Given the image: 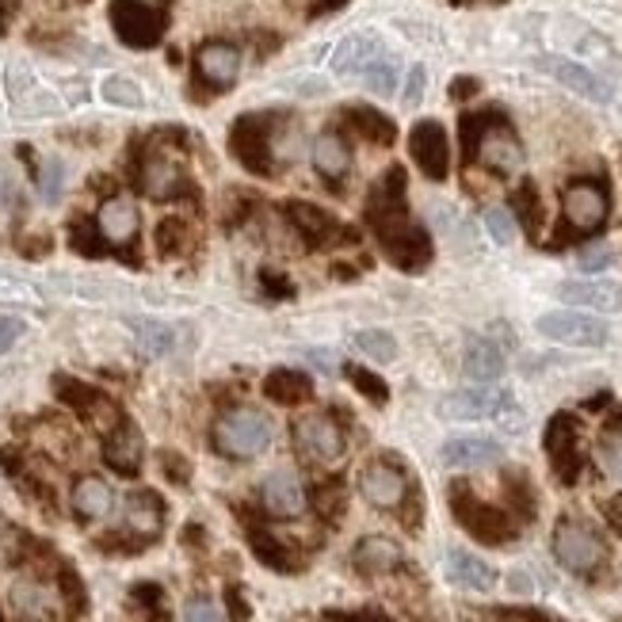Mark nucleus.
Wrapping results in <instances>:
<instances>
[{
	"instance_id": "ddd939ff",
	"label": "nucleus",
	"mask_w": 622,
	"mask_h": 622,
	"mask_svg": "<svg viewBox=\"0 0 622 622\" xmlns=\"http://www.w3.org/2000/svg\"><path fill=\"white\" fill-rule=\"evenodd\" d=\"M409 149H412V161H416V169H421L424 176L447 179V172H451V141H447V130L436 123V119L412 126Z\"/></svg>"
},
{
	"instance_id": "6e6d98bb",
	"label": "nucleus",
	"mask_w": 622,
	"mask_h": 622,
	"mask_svg": "<svg viewBox=\"0 0 622 622\" xmlns=\"http://www.w3.org/2000/svg\"><path fill=\"white\" fill-rule=\"evenodd\" d=\"M229 607H237V619H249V607L241 604V596L234 588H229Z\"/></svg>"
},
{
	"instance_id": "6e6552de",
	"label": "nucleus",
	"mask_w": 622,
	"mask_h": 622,
	"mask_svg": "<svg viewBox=\"0 0 622 622\" xmlns=\"http://www.w3.org/2000/svg\"><path fill=\"white\" fill-rule=\"evenodd\" d=\"M538 336L553 344H565V348H604L607 344V325L592 313L581 310H550L535 321Z\"/></svg>"
},
{
	"instance_id": "f3484780",
	"label": "nucleus",
	"mask_w": 622,
	"mask_h": 622,
	"mask_svg": "<svg viewBox=\"0 0 622 622\" xmlns=\"http://www.w3.org/2000/svg\"><path fill=\"white\" fill-rule=\"evenodd\" d=\"M141 455H146V439H141V432L134 428V424H115V428L108 432V444H103V462H108L115 474L130 477L141 470Z\"/></svg>"
},
{
	"instance_id": "7ed1b4c3",
	"label": "nucleus",
	"mask_w": 622,
	"mask_h": 622,
	"mask_svg": "<svg viewBox=\"0 0 622 622\" xmlns=\"http://www.w3.org/2000/svg\"><path fill=\"white\" fill-rule=\"evenodd\" d=\"M553 558L573 576H596L599 569L607 565V546L584 520L565 515V520L553 527Z\"/></svg>"
},
{
	"instance_id": "37998d69",
	"label": "nucleus",
	"mask_w": 622,
	"mask_h": 622,
	"mask_svg": "<svg viewBox=\"0 0 622 622\" xmlns=\"http://www.w3.org/2000/svg\"><path fill=\"white\" fill-rule=\"evenodd\" d=\"M184 622H226V614L219 611V604L207 596H195L184 604Z\"/></svg>"
},
{
	"instance_id": "7c9ffc66",
	"label": "nucleus",
	"mask_w": 622,
	"mask_h": 622,
	"mask_svg": "<svg viewBox=\"0 0 622 622\" xmlns=\"http://www.w3.org/2000/svg\"><path fill=\"white\" fill-rule=\"evenodd\" d=\"M313 394L310 374L295 371V366H279L264 378V397H272L275 405H302Z\"/></svg>"
},
{
	"instance_id": "5701e85b",
	"label": "nucleus",
	"mask_w": 622,
	"mask_h": 622,
	"mask_svg": "<svg viewBox=\"0 0 622 622\" xmlns=\"http://www.w3.org/2000/svg\"><path fill=\"white\" fill-rule=\"evenodd\" d=\"M141 191L161 202L176 199V195L184 191V172H179V164L172 161L169 153H149L146 161H141Z\"/></svg>"
},
{
	"instance_id": "f257e3e1",
	"label": "nucleus",
	"mask_w": 622,
	"mask_h": 622,
	"mask_svg": "<svg viewBox=\"0 0 622 622\" xmlns=\"http://www.w3.org/2000/svg\"><path fill=\"white\" fill-rule=\"evenodd\" d=\"M366 222H371L374 237H378L382 252L394 260L401 272H424L432 260V237L424 234V226L409 219L405 207V172L389 169L382 176V184L371 191L366 202Z\"/></svg>"
},
{
	"instance_id": "f8f14e48",
	"label": "nucleus",
	"mask_w": 622,
	"mask_h": 622,
	"mask_svg": "<svg viewBox=\"0 0 622 622\" xmlns=\"http://www.w3.org/2000/svg\"><path fill=\"white\" fill-rule=\"evenodd\" d=\"M546 455H550L553 474L565 485H573L581 477L584 455H581V428H576V416L558 412L550 424H546Z\"/></svg>"
},
{
	"instance_id": "1a4fd4ad",
	"label": "nucleus",
	"mask_w": 622,
	"mask_h": 622,
	"mask_svg": "<svg viewBox=\"0 0 622 622\" xmlns=\"http://www.w3.org/2000/svg\"><path fill=\"white\" fill-rule=\"evenodd\" d=\"M512 412V394L497 386H474V389H459V394H447L439 401V416L444 421H497Z\"/></svg>"
},
{
	"instance_id": "4be33fe9",
	"label": "nucleus",
	"mask_w": 622,
	"mask_h": 622,
	"mask_svg": "<svg viewBox=\"0 0 622 622\" xmlns=\"http://www.w3.org/2000/svg\"><path fill=\"white\" fill-rule=\"evenodd\" d=\"M378 54H382L378 35L356 32V35H348V39H340V47L333 50V62L328 65H333L336 77H359V73H363Z\"/></svg>"
},
{
	"instance_id": "aec40b11",
	"label": "nucleus",
	"mask_w": 622,
	"mask_h": 622,
	"mask_svg": "<svg viewBox=\"0 0 622 622\" xmlns=\"http://www.w3.org/2000/svg\"><path fill=\"white\" fill-rule=\"evenodd\" d=\"M195 65H199V77L211 80L214 88H226L237 80V73H241V50L234 47V42H207V47H199V54H195Z\"/></svg>"
},
{
	"instance_id": "dca6fc26",
	"label": "nucleus",
	"mask_w": 622,
	"mask_h": 622,
	"mask_svg": "<svg viewBox=\"0 0 622 622\" xmlns=\"http://www.w3.org/2000/svg\"><path fill=\"white\" fill-rule=\"evenodd\" d=\"M260 500H264L268 515H279V520H290V515L306 512V485L295 470H275V474L264 477L260 485Z\"/></svg>"
},
{
	"instance_id": "cd10ccee",
	"label": "nucleus",
	"mask_w": 622,
	"mask_h": 622,
	"mask_svg": "<svg viewBox=\"0 0 622 622\" xmlns=\"http://www.w3.org/2000/svg\"><path fill=\"white\" fill-rule=\"evenodd\" d=\"M462 371L474 382H497L505 374V351H500V344L489 340V336L470 340L467 356H462Z\"/></svg>"
},
{
	"instance_id": "a19ab883",
	"label": "nucleus",
	"mask_w": 622,
	"mask_h": 622,
	"mask_svg": "<svg viewBox=\"0 0 622 622\" xmlns=\"http://www.w3.org/2000/svg\"><path fill=\"white\" fill-rule=\"evenodd\" d=\"M485 229H489V237L497 245H512L515 241V219L505 211V207H493V211H485Z\"/></svg>"
},
{
	"instance_id": "b1692460",
	"label": "nucleus",
	"mask_w": 622,
	"mask_h": 622,
	"mask_svg": "<svg viewBox=\"0 0 622 622\" xmlns=\"http://www.w3.org/2000/svg\"><path fill=\"white\" fill-rule=\"evenodd\" d=\"M444 569H447V581L470 592H489L493 584H497V569L470 550H447Z\"/></svg>"
},
{
	"instance_id": "79ce46f5",
	"label": "nucleus",
	"mask_w": 622,
	"mask_h": 622,
	"mask_svg": "<svg viewBox=\"0 0 622 622\" xmlns=\"http://www.w3.org/2000/svg\"><path fill=\"white\" fill-rule=\"evenodd\" d=\"M62 187H65V169H62V161H54V157H50V161L42 164V172H39V191H42V199L54 202L58 195H62Z\"/></svg>"
},
{
	"instance_id": "423d86ee",
	"label": "nucleus",
	"mask_w": 622,
	"mask_h": 622,
	"mask_svg": "<svg viewBox=\"0 0 622 622\" xmlns=\"http://www.w3.org/2000/svg\"><path fill=\"white\" fill-rule=\"evenodd\" d=\"M290 439H295L298 455L310 459V462H318V467H333V462H340L344 447H348L344 428L328 416V412H306V416H298L295 428H290Z\"/></svg>"
},
{
	"instance_id": "c9c22d12",
	"label": "nucleus",
	"mask_w": 622,
	"mask_h": 622,
	"mask_svg": "<svg viewBox=\"0 0 622 622\" xmlns=\"http://www.w3.org/2000/svg\"><path fill=\"white\" fill-rule=\"evenodd\" d=\"M359 77H363V85L371 88L374 96H394L397 92V62L394 58H386V50H382V54L374 58Z\"/></svg>"
},
{
	"instance_id": "393cba45",
	"label": "nucleus",
	"mask_w": 622,
	"mask_h": 622,
	"mask_svg": "<svg viewBox=\"0 0 622 622\" xmlns=\"http://www.w3.org/2000/svg\"><path fill=\"white\" fill-rule=\"evenodd\" d=\"M290 222H295L298 234H306V241H310V245L344 241L340 222H336L333 214L321 211V207H313V202H295V207H290Z\"/></svg>"
},
{
	"instance_id": "4d7b16f0",
	"label": "nucleus",
	"mask_w": 622,
	"mask_h": 622,
	"mask_svg": "<svg viewBox=\"0 0 622 622\" xmlns=\"http://www.w3.org/2000/svg\"><path fill=\"white\" fill-rule=\"evenodd\" d=\"M321 4H325V9H340L344 0H321Z\"/></svg>"
},
{
	"instance_id": "58836bf2",
	"label": "nucleus",
	"mask_w": 622,
	"mask_h": 622,
	"mask_svg": "<svg viewBox=\"0 0 622 622\" xmlns=\"http://www.w3.org/2000/svg\"><path fill=\"white\" fill-rule=\"evenodd\" d=\"M344 374H348V382H351V386H356L359 394H363V397H366V401H371V405H386V401H389V389H386V382H382V378H378V374H374V371H366V366H356V363H351V366H348V371H344Z\"/></svg>"
},
{
	"instance_id": "72a5a7b5",
	"label": "nucleus",
	"mask_w": 622,
	"mask_h": 622,
	"mask_svg": "<svg viewBox=\"0 0 622 622\" xmlns=\"http://www.w3.org/2000/svg\"><path fill=\"white\" fill-rule=\"evenodd\" d=\"M249 538H252V550H257V558L264 561V565H272L275 573H295V569H298L295 550H290V546H283L275 535H268V531H257V527H252Z\"/></svg>"
},
{
	"instance_id": "de8ad7c7",
	"label": "nucleus",
	"mask_w": 622,
	"mask_h": 622,
	"mask_svg": "<svg viewBox=\"0 0 622 622\" xmlns=\"http://www.w3.org/2000/svg\"><path fill=\"white\" fill-rule=\"evenodd\" d=\"M607 264H611V249H588V252H581V260H576L581 272H604Z\"/></svg>"
},
{
	"instance_id": "a211bd4d",
	"label": "nucleus",
	"mask_w": 622,
	"mask_h": 622,
	"mask_svg": "<svg viewBox=\"0 0 622 622\" xmlns=\"http://www.w3.org/2000/svg\"><path fill=\"white\" fill-rule=\"evenodd\" d=\"M505 459V447L497 439L485 436H459L444 444V467L451 470H477V467H493V462Z\"/></svg>"
},
{
	"instance_id": "ea45409f",
	"label": "nucleus",
	"mask_w": 622,
	"mask_h": 622,
	"mask_svg": "<svg viewBox=\"0 0 622 622\" xmlns=\"http://www.w3.org/2000/svg\"><path fill=\"white\" fill-rule=\"evenodd\" d=\"M512 202H515V214H520L523 229H527V234H538V226H543V207H538L535 184H523Z\"/></svg>"
},
{
	"instance_id": "4c0bfd02",
	"label": "nucleus",
	"mask_w": 622,
	"mask_h": 622,
	"mask_svg": "<svg viewBox=\"0 0 622 622\" xmlns=\"http://www.w3.org/2000/svg\"><path fill=\"white\" fill-rule=\"evenodd\" d=\"M351 344H356L363 356L378 359V363H389V359H397V340L389 333H382V328H363V333L351 336Z\"/></svg>"
},
{
	"instance_id": "3c124183",
	"label": "nucleus",
	"mask_w": 622,
	"mask_h": 622,
	"mask_svg": "<svg viewBox=\"0 0 622 622\" xmlns=\"http://www.w3.org/2000/svg\"><path fill=\"white\" fill-rule=\"evenodd\" d=\"M500 622H553L550 614L543 611H497Z\"/></svg>"
},
{
	"instance_id": "5fc2aeb1",
	"label": "nucleus",
	"mask_w": 622,
	"mask_h": 622,
	"mask_svg": "<svg viewBox=\"0 0 622 622\" xmlns=\"http://www.w3.org/2000/svg\"><path fill=\"white\" fill-rule=\"evenodd\" d=\"M474 92H477V80H474V77H459V80L451 85V96H455V100H467V96H474Z\"/></svg>"
},
{
	"instance_id": "a18cd8bd",
	"label": "nucleus",
	"mask_w": 622,
	"mask_h": 622,
	"mask_svg": "<svg viewBox=\"0 0 622 622\" xmlns=\"http://www.w3.org/2000/svg\"><path fill=\"white\" fill-rule=\"evenodd\" d=\"M184 222H164L161 234H157V245H161V252L169 257V252H179L184 249Z\"/></svg>"
},
{
	"instance_id": "603ef678",
	"label": "nucleus",
	"mask_w": 622,
	"mask_h": 622,
	"mask_svg": "<svg viewBox=\"0 0 622 622\" xmlns=\"http://www.w3.org/2000/svg\"><path fill=\"white\" fill-rule=\"evenodd\" d=\"M164 474L176 477V482L184 485V482H187V467H184V459H179V455H164Z\"/></svg>"
},
{
	"instance_id": "4468645a",
	"label": "nucleus",
	"mask_w": 622,
	"mask_h": 622,
	"mask_svg": "<svg viewBox=\"0 0 622 622\" xmlns=\"http://www.w3.org/2000/svg\"><path fill=\"white\" fill-rule=\"evenodd\" d=\"M538 70L550 73V77L561 80L569 92L584 96V100H592V103H607V100H611V85H607V80H599L592 70H584L581 62H569V58L546 54V58H538Z\"/></svg>"
},
{
	"instance_id": "f704fd0d",
	"label": "nucleus",
	"mask_w": 622,
	"mask_h": 622,
	"mask_svg": "<svg viewBox=\"0 0 622 622\" xmlns=\"http://www.w3.org/2000/svg\"><path fill=\"white\" fill-rule=\"evenodd\" d=\"M348 119H351V126H356V130L363 134L366 141H374V146H389V141H394V123H389L386 115H378V111L351 108Z\"/></svg>"
},
{
	"instance_id": "e433bc0d",
	"label": "nucleus",
	"mask_w": 622,
	"mask_h": 622,
	"mask_svg": "<svg viewBox=\"0 0 622 622\" xmlns=\"http://www.w3.org/2000/svg\"><path fill=\"white\" fill-rule=\"evenodd\" d=\"M596 459L607 477H622V424H607L604 436H599Z\"/></svg>"
},
{
	"instance_id": "9b49d317",
	"label": "nucleus",
	"mask_w": 622,
	"mask_h": 622,
	"mask_svg": "<svg viewBox=\"0 0 622 622\" xmlns=\"http://www.w3.org/2000/svg\"><path fill=\"white\" fill-rule=\"evenodd\" d=\"M4 88H9V100L20 119H50L62 111V100H58L27 65H9Z\"/></svg>"
},
{
	"instance_id": "39448f33",
	"label": "nucleus",
	"mask_w": 622,
	"mask_h": 622,
	"mask_svg": "<svg viewBox=\"0 0 622 622\" xmlns=\"http://www.w3.org/2000/svg\"><path fill=\"white\" fill-rule=\"evenodd\" d=\"M451 508H455V520L477 538V543H489V546H505L515 538V523L508 512L500 508L485 505L482 497L470 493V485H455L451 489Z\"/></svg>"
},
{
	"instance_id": "864d4df0",
	"label": "nucleus",
	"mask_w": 622,
	"mask_h": 622,
	"mask_svg": "<svg viewBox=\"0 0 622 622\" xmlns=\"http://www.w3.org/2000/svg\"><path fill=\"white\" fill-rule=\"evenodd\" d=\"M604 512H607V523H611V527L622 535V493H619V497H611V500H607V508H604Z\"/></svg>"
},
{
	"instance_id": "2f4dec72",
	"label": "nucleus",
	"mask_w": 622,
	"mask_h": 622,
	"mask_svg": "<svg viewBox=\"0 0 622 622\" xmlns=\"http://www.w3.org/2000/svg\"><path fill=\"white\" fill-rule=\"evenodd\" d=\"M100 96L111 103V108H123V111H141V108H146V88H141L134 77H126V73H111V77H103L100 80Z\"/></svg>"
},
{
	"instance_id": "473e14b6",
	"label": "nucleus",
	"mask_w": 622,
	"mask_h": 622,
	"mask_svg": "<svg viewBox=\"0 0 622 622\" xmlns=\"http://www.w3.org/2000/svg\"><path fill=\"white\" fill-rule=\"evenodd\" d=\"M130 333H134V340H138L141 356H149V359L169 356L172 344H176V336H172L169 325H161V321H149V318H134Z\"/></svg>"
},
{
	"instance_id": "8fccbe9b",
	"label": "nucleus",
	"mask_w": 622,
	"mask_h": 622,
	"mask_svg": "<svg viewBox=\"0 0 622 622\" xmlns=\"http://www.w3.org/2000/svg\"><path fill=\"white\" fill-rule=\"evenodd\" d=\"M340 505H344V489H340V485H328V489H321V512L336 515V512H340Z\"/></svg>"
},
{
	"instance_id": "6ab92c4d",
	"label": "nucleus",
	"mask_w": 622,
	"mask_h": 622,
	"mask_svg": "<svg viewBox=\"0 0 622 622\" xmlns=\"http://www.w3.org/2000/svg\"><path fill=\"white\" fill-rule=\"evenodd\" d=\"M96 226H100L103 241L111 245H130L134 237H138V226H141V214L138 207H134L126 195H115V199H108L100 207V214H96Z\"/></svg>"
},
{
	"instance_id": "2eb2a0df",
	"label": "nucleus",
	"mask_w": 622,
	"mask_h": 622,
	"mask_svg": "<svg viewBox=\"0 0 622 622\" xmlns=\"http://www.w3.org/2000/svg\"><path fill=\"white\" fill-rule=\"evenodd\" d=\"M558 298L581 310L599 313H622V283L611 279H565L558 283Z\"/></svg>"
},
{
	"instance_id": "c756f323",
	"label": "nucleus",
	"mask_w": 622,
	"mask_h": 622,
	"mask_svg": "<svg viewBox=\"0 0 622 622\" xmlns=\"http://www.w3.org/2000/svg\"><path fill=\"white\" fill-rule=\"evenodd\" d=\"M70 505L73 512L80 515V520H103V515L111 512V505H115V493H111V485L103 482V477H80L77 485H73L70 493Z\"/></svg>"
},
{
	"instance_id": "c03bdc74",
	"label": "nucleus",
	"mask_w": 622,
	"mask_h": 622,
	"mask_svg": "<svg viewBox=\"0 0 622 622\" xmlns=\"http://www.w3.org/2000/svg\"><path fill=\"white\" fill-rule=\"evenodd\" d=\"M424 85H428V73H424V65H412V70H409V80H405V92H401V103H405V108H416V103H421Z\"/></svg>"
},
{
	"instance_id": "20e7f679",
	"label": "nucleus",
	"mask_w": 622,
	"mask_h": 622,
	"mask_svg": "<svg viewBox=\"0 0 622 622\" xmlns=\"http://www.w3.org/2000/svg\"><path fill=\"white\" fill-rule=\"evenodd\" d=\"M467 138H470V157H474L482 169H489L493 176H515L523 169V146L515 138V130L505 123L500 115H485L482 119V130H470L467 126Z\"/></svg>"
},
{
	"instance_id": "c85d7f7f",
	"label": "nucleus",
	"mask_w": 622,
	"mask_h": 622,
	"mask_svg": "<svg viewBox=\"0 0 622 622\" xmlns=\"http://www.w3.org/2000/svg\"><path fill=\"white\" fill-rule=\"evenodd\" d=\"M310 157H313V169L321 172V179H344V176H348V169H351L348 141H344L340 134H333V130H325V134H318V138H313Z\"/></svg>"
},
{
	"instance_id": "bb28decb",
	"label": "nucleus",
	"mask_w": 622,
	"mask_h": 622,
	"mask_svg": "<svg viewBox=\"0 0 622 622\" xmlns=\"http://www.w3.org/2000/svg\"><path fill=\"white\" fill-rule=\"evenodd\" d=\"M9 599H12V611H16L24 622H50V619H54V611H58L54 592H50L47 584H39V581L12 584Z\"/></svg>"
},
{
	"instance_id": "f03ea898",
	"label": "nucleus",
	"mask_w": 622,
	"mask_h": 622,
	"mask_svg": "<svg viewBox=\"0 0 622 622\" xmlns=\"http://www.w3.org/2000/svg\"><path fill=\"white\" fill-rule=\"evenodd\" d=\"M211 444L226 459H252L272 447V421L260 409H229L211 428Z\"/></svg>"
},
{
	"instance_id": "09e8293b",
	"label": "nucleus",
	"mask_w": 622,
	"mask_h": 622,
	"mask_svg": "<svg viewBox=\"0 0 622 622\" xmlns=\"http://www.w3.org/2000/svg\"><path fill=\"white\" fill-rule=\"evenodd\" d=\"M321 622H394V619H386L382 611H359V614H340V611H333V614H325Z\"/></svg>"
},
{
	"instance_id": "49530a36",
	"label": "nucleus",
	"mask_w": 622,
	"mask_h": 622,
	"mask_svg": "<svg viewBox=\"0 0 622 622\" xmlns=\"http://www.w3.org/2000/svg\"><path fill=\"white\" fill-rule=\"evenodd\" d=\"M27 321L24 318H12V313H0V351H9L12 344L24 336Z\"/></svg>"
},
{
	"instance_id": "412c9836",
	"label": "nucleus",
	"mask_w": 622,
	"mask_h": 622,
	"mask_svg": "<svg viewBox=\"0 0 622 622\" xmlns=\"http://www.w3.org/2000/svg\"><path fill=\"white\" fill-rule=\"evenodd\" d=\"M351 565L363 576H386L401 565V546L386 535H366L359 538V546L351 550Z\"/></svg>"
},
{
	"instance_id": "9d476101",
	"label": "nucleus",
	"mask_w": 622,
	"mask_h": 622,
	"mask_svg": "<svg viewBox=\"0 0 622 622\" xmlns=\"http://www.w3.org/2000/svg\"><path fill=\"white\" fill-rule=\"evenodd\" d=\"M359 493H363L366 505L382 508V512H397V508L409 500V474H405L397 462L374 459L366 462L363 474H359Z\"/></svg>"
},
{
	"instance_id": "0eeeda50",
	"label": "nucleus",
	"mask_w": 622,
	"mask_h": 622,
	"mask_svg": "<svg viewBox=\"0 0 622 622\" xmlns=\"http://www.w3.org/2000/svg\"><path fill=\"white\" fill-rule=\"evenodd\" d=\"M561 214H565V226L576 234H596L604 229L607 214H611V195H607L604 179H573V184L561 191Z\"/></svg>"
},
{
	"instance_id": "a878e982",
	"label": "nucleus",
	"mask_w": 622,
	"mask_h": 622,
	"mask_svg": "<svg viewBox=\"0 0 622 622\" xmlns=\"http://www.w3.org/2000/svg\"><path fill=\"white\" fill-rule=\"evenodd\" d=\"M164 527V505L157 493L138 489L126 497V531L138 538H157Z\"/></svg>"
}]
</instances>
